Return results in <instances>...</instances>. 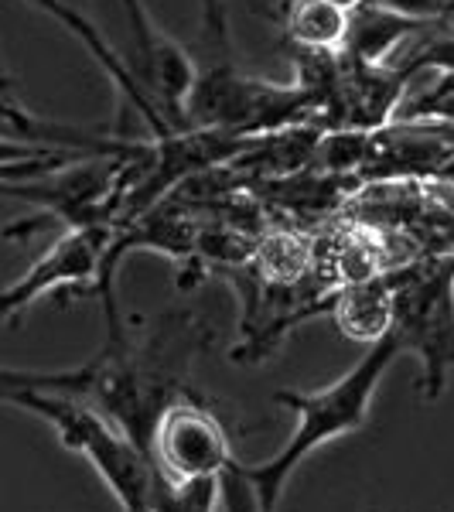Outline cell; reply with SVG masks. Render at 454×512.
I'll use <instances>...</instances> for the list:
<instances>
[{"label":"cell","mask_w":454,"mask_h":512,"mask_svg":"<svg viewBox=\"0 0 454 512\" xmlns=\"http://www.w3.org/2000/svg\"><path fill=\"white\" fill-rule=\"evenodd\" d=\"M284 31L297 52H342L349 11L328 4V0H294L287 7Z\"/></svg>","instance_id":"52a82bcc"},{"label":"cell","mask_w":454,"mask_h":512,"mask_svg":"<svg viewBox=\"0 0 454 512\" xmlns=\"http://www.w3.org/2000/svg\"><path fill=\"white\" fill-rule=\"evenodd\" d=\"M123 14H127V24H130V35H134V59H130V69H134L137 82L144 86L147 79V65H151V55H154V45L164 31L154 24V18L147 14L144 0H120ZM147 89V86H144Z\"/></svg>","instance_id":"9c48e42d"},{"label":"cell","mask_w":454,"mask_h":512,"mask_svg":"<svg viewBox=\"0 0 454 512\" xmlns=\"http://www.w3.org/2000/svg\"><path fill=\"white\" fill-rule=\"evenodd\" d=\"M369 4H379L396 14H407V18H427V21L454 14V0H369Z\"/></svg>","instance_id":"8fae6325"},{"label":"cell","mask_w":454,"mask_h":512,"mask_svg":"<svg viewBox=\"0 0 454 512\" xmlns=\"http://www.w3.org/2000/svg\"><path fill=\"white\" fill-rule=\"evenodd\" d=\"M328 4H335V7H342V11H359L362 4H369V0H328Z\"/></svg>","instance_id":"7c38bea8"},{"label":"cell","mask_w":454,"mask_h":512,"mask_svg":"<svg viewBox=\"0 0 454 512\" xmlns=\"http://www.w3.org/2000/svg\"><path fill=\"white\" fill-rule=\"evenodd\" d=\"M396 355H403L400 345H396L393 332H386V335H379L376 342H369L366 355H362L342 379H335L332 386H321V390H311V393H297V390L274 393V400L280 407H287L297 417L291 441H287L270 461L239 465L243 475L250 478V485L257 489L263 512H277V502H280V492H284L287 478L294 475V468L301 465L311 451L335 441V437H342V434L359 431V427L366 424L369 403H373L379 379L386 376V369L393 366Z\"/></svg>","instance_id":"6da1fadb"},{"label":"cell","mask_w":454,"mask_h":512,"mask_svg":"<svg viewBox=\"0 0 454 512\" xmlns=\"http://www.w3.org/2000/svg\"><path fill=\"white\" fill-rule=\"evenodd\" d=\"M396 280H400V270L369 274L362 280H352V284L342 287L338 294H332V308L328 311H335L345 335L359 338V342H376L379 335L390 332Z\"/></svg>","instance_id":"8992f818"},{"label":"cell","mask_w":454,"mask_h":512,"mask_svg":"<svg viewBox=\"0 0 454 512\" xmlns=\"http://www.w3.org/2000/svg\"><path fill=\"white\" fill-rule=\"evenodd\" d=\"M147 512H154V509H147Z\"/></svg>","instance_id":"4fadbf2b"},{"label":"cell","mask_w":454,"mask_h":512,"mask_svg":"<svg viewBox=\"0 0 454 512\" xmlns=\"http://www.w3.org/2000/svg\"><path fill=\"white\" fill-rule=\"evenodd\" d=\"M93 366H79V369H59V373H41V369H11L0 366V403H11L14 393L24 390H48V393H69L82 396L89 383Z\"/></svg>","instance_id":"ba28073f"},{"label":"cell","mask_w":454,"mask_h":512,"mask_svg":"<svg viewBox=\"0 0 454 512\" xmlns=\"http://www.w3.org/2000/svg\"><path fill=\"white\" fill-rule=\"evenodd\" d=\"M219 502L226 512H263L260 499H257V489H253L250 478L243 475L239 461H233V465H229L219 478Z\"/></svg>","instance_id":"30bf717a"},{"label":"cell","mask_w":454,"mask_h":512,"mask_svg":"<svg viewBox=\"0 0 454 512\" xmlns=\"http://www.w3.org/2000/svg\"><path fill=\"white\" fill-rule=\"evenodd\" d=\"M444 18H407V14L386 11L379 4H362L359 11L349 14V31L342 41V59L352 65H386V59L403 45V41L424 35V31L437 28Z\"/></svg>","instance_id":"5b68a950"},{"label":"cell","mask_w":454,"mask_h":512,"mask_svg":"<svg viewBox=\"0 0 454 512\" xmlns=\"http://www.w3.org/2000/svg\"><path fill=\"white\" fill-rule=\"evenodd\" d=\"M390 332L400 352L424 362L420 396L437 400L454 369V256L400 267Z\"/></svg>","instance_id":"7a4b0ae2"},{"label":"cell","mask_w":454,"mask_h":512,"mask_svg":"<svg viewBox=\"0 0 454 512\" xmlns=\"http://www.w3.org/2000/svg\"><path fill=\"white\" fill-rule=\"evenodd\" d=\"M113 233H117L113 222H86L55 239L52 250L28 274L14 280L7 291H0V321H18L24 308H31L41 294L55 287H76L82 294L93 291Z\"/></svg>","instance_id":"277c9868"},{"label":"cell","mask_w":454,"mask_h":512,"mask_svg":"<svg viewBox=\"0 0 454 512\" xmlns=\"http://www.w3.org/2000/svg\"><path fill=\"white\" fill-rule=\"evenodd\" d=\"M151 461L168 482L222 478L233 465V444L222 420L195 393H181L154 420Z\"/></svg>","instance_id":"3957f363"}]
</instances>
